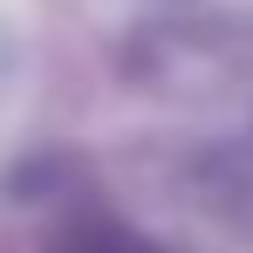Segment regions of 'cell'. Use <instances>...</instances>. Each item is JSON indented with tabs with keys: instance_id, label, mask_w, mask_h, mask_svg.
<instances>
[{
	"instance_id": "6da1fadb",
	"label": "cell",
	"mask_w": 253,
	"mask_h": 253,
	"mask_svg": "<svg viewBox=\"0 0 253 253\" xmlns=\"http://www.w3.org/2000/svg\"><path fill=\"white\" fill-rule=\"evenodd\" d=\"M62 253H137L130 240H117V233H83V240H69Z\"/></svg>"
}]
</instances>
